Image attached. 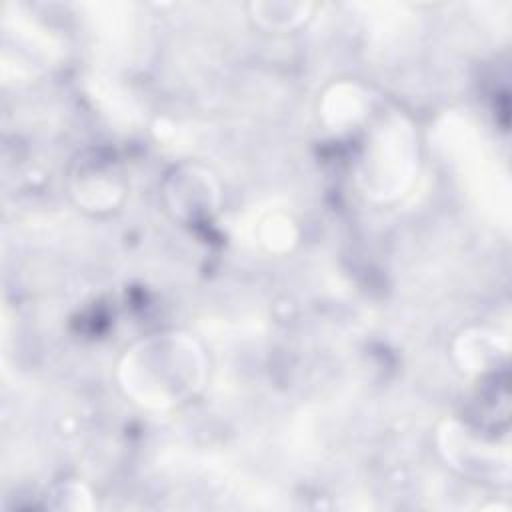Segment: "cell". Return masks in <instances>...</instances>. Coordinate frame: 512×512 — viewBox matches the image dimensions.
<instances>
[{
  "label": "cell",
  "mask_w": 512,
  "mask_h": 512,
  "mask_svg": "<svg viewBox=\"0 0 512 512\" xmlns=\"http://www.w3.org/2000/svg\"><path fill=\"white\" fill-rule=\"evenodd\" d=\"M166 200L172 212L184 220L208 218L220 200L216 180L198 166H184L170 174L166 182Z\"/></svg>",
  "instance_id": "3957f363"
},
{
  "label": "cell",
  "mask_w": 512,
  "mask_h": 512,
  "mask_svg": "<svg viewBox=\"0 0 512 512\" xmlns=\"http://www.w3.org/2000/svg\"><path fill=\"white\" fill-rule=\"evenodd\" d=\"M322 116L334 130L356 126L366 116V94L354 84H336L324 96Z\"/></svg>",
  "instance_id": "8992f818"
},
{
  "label": "cell",
  "mask_w": 512,
  "mask_h": 512,
  "mask_svg": "<svg viewBox=\"0 0 512 512\" xmlns=\"http://www.w3.org/2000/svg\"><path fill=\"white\" fill-rule=\"evenodd\" d=\"M46 498H50V500L56 498L58 502L52 504V508H58V510H62V508L84 510V508L92 506L90 492L82 484H78V482H62Z\"/></svg>",
  "instance_id": "52a82bcc"
},
{
  "label": "cell",
  "mask_w": 512,
  "mask_h": 512,
  "mask_svg": "<svg viewBox=\"0 0 512 512\" xmlns=\"http://www.w3.org/2000/svg\"><path fill=\"white\" fill-rule=\"evenodd\" d=\"M440 452L446 462L462 474L486 478L496 474L498 452L494 444L484 442L468 428L456 422H444L440 428Z\"/></svg>",
  "instance_id": "277c9868"
},
{
  "label": "cell",
  "mask_w": 512,
  "mask_h": 512,
  "mask_svg": "<svg viewBox=\"0 0 512 512\" xmlns=\"http://www.w3.org/2000/svg\"><path fill=\"white\" fill-rule=\"evenodd\" d=\"M204 354L186 334H154L126 350L118 376L124 392L146 408H170L198 392Z\"/></svg>",
  "instance_id": "6da1fadb"
},
{
  "label": "cell",
  "mask_w": 512,
  "mask_h": 512,
  "mask_svg": "<svg viewBox=\"0 0 512 512\" xmlns=\"http://www.w3.org/2000/svg\"><path fill=\"white\" fill-rule=\"evenodd\" d=\"M72 194L88 210H110L122 196L120 174L102 158L78 162L72 174Z\"/></svg>",
  "instance_id": "5b68a950"
},
{
  "label": "cell",
  "mask_w": 512,
  "mask_h": 512,
  "mask_svg": "<svg viewBox=\"0 0 512 512\" xmlns=\"http://www.w3.org/2000/svg\"><path fill=\"white\" fill-rule=\"evenodd\" d=\"M418 168V142L402 116L384 118L366 142L362 186L374 200H394L410 186Z\"/></svg>",
  "instance_id": "7a4b0ae2"
},
{
  "label": "cell",
  "mask_w": 512,
  "mask_h": 512,
  "mask_svg": "<svg viewBox=\"0 0 512 512\" xmlns=\"http://www.w3.org/2000/svg\"><path fill=\"white\" fill-rule=\"evenodd\" d=\"M264 232H262V242L270 248V250H286L290 248V244L294 242V226L288 218H266L262 222Z\"/></svg>",
  "instance_id": "ba28073f"
}]
</instances>
